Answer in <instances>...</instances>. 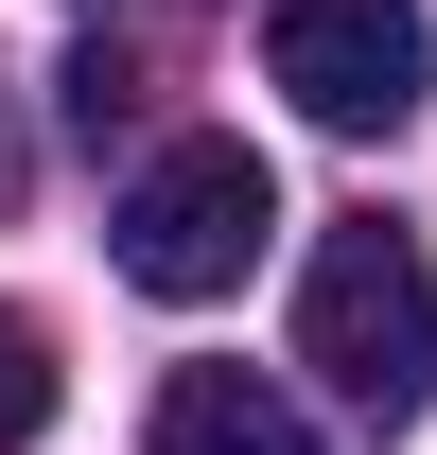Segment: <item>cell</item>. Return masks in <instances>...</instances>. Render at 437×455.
<instances>
[{
    "label": "cell",
    "instance_id": "cell-1",
    "mask_svg": "<svg viewBox=\"0 0 437 455\" xmlns=\"http://www.w3.org/2000/svg\"><path fill=\"white\" fill-rule=\"evenodd\" d=\"M298 368H315L350 420H420L437 403V263L385 211L315 245V281H298Z\"/></svg>",
    "mask_w": 437,
    "mask_h": 455
},
{
    "label": "cell",
    "instance_id": "cell-2",
    "mask_svg": "<svg viewBox=\"0 0 437 455\" xmlns=\"http://www.w3.org/2000/svg\"><path fill=\"white\" fill-rule=\"evenodd\" d=\"M123 281L140 298H227L245 263H263V228H280V175L245 158V140H158V158L123 175Z\"/></svg>",
    "mask_w": 437,
    "mask_h": 455
},
{
    "label": "cell",
    "instance_id": "cell-3",
    "mask_svg": "<svg viewBox=\"0 0 437 455\" xmlns=\"http://www.w3.org/2000/svg\"><path fill=\"white\" fill-rule=\"evenodd\" d=\"M263 70H280V106L332 123V140H402L420 123V0H280Z\"/></svg>",
    "mask_w": 437,
    "mask_h": 455
},
{
    "label": "cell",
    "instance_id": "cell-4",
    "mask_svg": "<svg viewBox=\"0 0 437 455\" xmlns=\"http://www.w3.org/2000/svg\"><path fill=\"white\" fill-rule=\"evenodd\" d=\"M158 455H315V438H298V403L263 368H175L158 386Z\"/></svg>",
    "mask_w": 437,
    "mask_h": 455
},
{
    "label": "cell",
    "instance_id": "cell-5",
    "mask_svg": "<svg viewBox=\"0 0 437 455\" xmlns=\"http://www.w3.org/2000/svg\"><path fill=\"white\" fill-rule=\"evenodd\" d=\"M36 420H53V333L0 298V455H36Z\"/></svg>",
    "mask_w": 437,
    "mask_h": 455
},
{
    "label": "cell",
    "instance_id": "cell-6",
    "mask_svg": "<svg viewBox=\"0 0 437 455\" xmlns=\"http://www.w3.org/2000/svg\"><path fill=\"white\" fill-rule=\"evenodd\" d=\"M0 193H18V123H0Z\"/></svg>",
    "mask_w": 437,
    "mask_h": 455
}]
</instances>
